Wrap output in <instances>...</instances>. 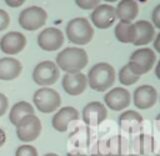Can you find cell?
Listing matches in <instances>:
<instances>
[{"label":"cell","mask_w":160,"mask_h":156,"mask_svg":"<svg viewBox=\"0 0 160 156\" xmlns=\"http://www.w3.org/2000/svg\"><path fill=\"white\" fill-rule=\"evenodd\" d=\"M55 64L65 72H79L88 65V54L81 47H66L58 54Z\"/></svg>","instance_id":"cell-1"},{"label":"cell","mask_w":160,"mask_h":156,"mask_svg":"<svg viewBox=\"0 0 160 156\" xmlns=\"http://www.w3.org/2000/svg\"><path fill=\"white\" fill-rule=\"evenodd\" d=\"M88 85L99 92L106 91L115 81V70L108 62L95 64L86 75Z\"/></svg>","instance_id":"cell-2"},{"label":"cell","mask_w":160,"mask_h":156,"mask_svg":"<svg viewBox=\"0 0 160 156\" xmlns=\"http://www.w3.org/2000/svg\"><path fill=\"white\" fill-rule=\"evenodd\" d=\"M66 36L69 41L75 45H86L94 36V29L88 19L75 17L66 25Z\"/></svg>","instance_id":"cell-3"},{"label":"cell","mask_w":160,"mask_h":156,"mask_svg":"<svg viewBox=\"0 0 160 156\" xmlns=\"http://www.w3.org/2000/svg\"><path fill=\"white\" fill-rule=\"evenodd\" d=\"M35 107L42 114H51L60 107L61 97L59 92L51 87H41L32 96Z\"/></svg>","instance_id":"cell-4"},{"label":"cell","mask_w":160,"mask_h":156,"mask_svg":"<svg viewBox=\"0 0 160 156\" xmlns=\"http://www.w3.org/2000/svg\"><path fill=\"white\" fill-rule=\"evenodd\" d=\"M156 60L154 51L149 47H141L135 50L129 60V69L138 76H141L151 70Z\"/></svg>","instance_id":"cell-5"},{"label":"cell","mask_w":160,"mask_h":156,"mask_svg":"<svg viewBox=\"0 0 160 156\" xmlns=\"http://www.w3.org/2000/svg\"><path fill=\"white\" fill-rule=\"evenodd\" d=\"M41 130H42V126H41L40 119L35 114L28 115L24 119H21L16 125V137L21 142L29 144L35 141L39 137V135L41 134Z\"/></svg>","instance_id":"cell-6"},{"label":"cell","mask_w":160,"mask_h":156,"mask_svg":"<svg viewBox=\"0 0 160 156\" xmlns=\"http://www.w3.org/2000/svg\"><path fill=\"white\" fill-rule=\"evenodd\" d=\"M59 76H60L59 67L56 66L55 62H52L50 60L39 62L35 66L34 71H32L34 82L36 85H40V86H44V87L54 85L58 81Z\"/></svg>","instance_id":"cell-7"},{"label":"cell","mask_w":160,"mask_h":156,"mask_svg":"<svg viewBox=\"0 0 160 156\" xmlns=\"http://www.w3.org/2000/svg\"><path fill=\"white\" fill-rule=\"evenodd\" d=\"M48 19L46 11L40 6H29L19 15V24L28 31H34L45 25Z\"/></svg>","instance_id":"cell-8"},{"label":"cell","mask_w":160,"mask_h":156,"mask_svg":"<svg viewBox=\"0 0 160 156\" xmlns=\"http://www.w3.org/2000/svg\"><path fill=\"white\" fill-rule=\"evenodd\" d=\"M64 44V34L58 27H46L38 35V45L45 51H56Z\"/></svg>","instance_id":"cell-9"},{"label":"cell","mask_w":160,"mask_h":156,"mask_svg":"<svg viewBox=\"0 0 160 156\" xmlns=\"http://www.w3.org/2000/svg\"><path fill=\"white\" fill-rule=\"evenodd\" d=\"M62 89L70 96H78L82 94L88 86L86 75L81 71L79 72H66L61 80Z\"/></svg>","instance_id":"cell-10"},{"label":"cell","mask_w":160,"mask_h":156,"mask_svg":"<svg viewBox=\"0 0 160 156\" xmlns=\"http://www.w3.org/2000/svg\"><path fill=\"white\" fill-rule=\"evenodd\" d=\"M116 20L115 7L110 4H100L91 12V22L99 29L110 27Z\"/></svg>","instance_id":"cell-11"},{"label":"cell","mask_w":160,"mask_h":156,"mask_svg":"<svg viewBox=\"0 0 160 156\" xmlns=\"http://www.w3.org/2000/svg\"><path fill=\"white\" fill-rule=\"evenodd\" d=\"M81 116H82V121L88 126H98L106 119L108 110L104 104L99 101H91L88 105H85Z\"/></svg>","instance_id":"cell-12"},{"label":"cell","mask_w":160,"mask_h":156,"mask_svg":"<svg viewBox=\"0 0 160 156\" xmlns=\"http://www.w3.org/2000/svg\"><path fill=\"white\" fill-rule=\"evenodd\" d=\"M26 45V37L19 31H10L0 39V49L4 54L16 55L24 50Z\"/></svg>","instance_id":"cell-13"},{"label":"cell","mask_w":160,"mask_h":156,"mask_svg":"<svg viewBox=\"0 0 160 156\" xmlns=\"http://www.w3.org/2000/svg\"><path fill=\"white\" fill-rule=\"evenodd\" d=\"M104 101L106 106L112 111L124 110L130 105L131 96L130 92L124 87H114L104 96Z\"/></svg>","instance_id":"cell-14"},{"label":"cell","mask_w":160,"mask_h":156,"mask_svg":"<svg viewBox=\"0 0 160 156\" xmlns=\"http://www.w3.org/2000/svg\"><path fill=\"white\" fill-rule=\"evenodd\" d=\"M79 111L72 106H65L56 111L51 119V125L58 132H66L70 122L79 120Z\"/></svg>","instance_id":"cell-15"},{"label":"cell","mask_w":160,"mask_h":156,"mask_svg":"<svg viewBox=\"0 0 160 156\" xmlns=\"http://www.w3.org/2000/svg\"><path fill=\"white\" fill-rule=\"evenodd\" d=\"M132 100H134V105L138 109L146 110L155 105L158 100V92L155 87L151 85H141L135 89Z\"/></svg>","instance_id":"cell-16"},{"label":"cell","mask_w":160,"mask_h":156,"mask_svg":"<svg viewBox=\"0 0 160 156\" xmlns=\"http://www.w3.org/2000/svg\"><path fill=\"white\" fill-rule=\"evenodd\" d=\"M22 70L21 62L11 56H6L0 59V80L10 81L16 79Z\"/></svg>","instance_id":"cell-17"},{"label":"cell","mask_w":160,"mask_h":156,"mask_svg":"<svg viewBox=\"0 0 160 156\" xmlns=\"http://www.w3.org/2000/svg\"><path fill=\"white\" fill-rule=\"evenodd\" d=\"M134 25H135V30H136V37L134 41L135 46L146 45L154 39L155 29H154L152 24H150L146 20H139Z\"/></svg>","instance_id":"cell-18"},{"label":"cell","mask_w":160,"mask_h":156,"mask_svg":"<svg viewBox=\"0 0 160 156\" xmlns=\"http://www.w3.org/2000/svg\"><path fill=\"white\" fill-rule=\"evenodd\" d=\"M115 12L120 21H132L139 14V5L135 0H120Z\"/></svg>","instance_id":"cell-19"},{"label":"cell","mask_w":160,"mask_h":156,"mask_svg":"<svg viewBox=\"0 0 160 156\" xmlns=\"http://www.w3.org/2000/svg\"><path fill=\"white\" fill-rule=\"evenodd\" d=\"M142 124V116L134 110H128L119 116V126L122 131L134 132Z\"/></svg>","instance_id":"cell-20"},{"label":"cell","mask_w":160,"mask_h":156,"mask_svg":"<svg viewBox=\"0 0 160 156\" xmlns=\"http://www.w3.org/2000/svg\"><path fill=\"white\" fill-rule=\"evenodd\" d=\"M115 36L122 44H134L136 37L135 25L131 21H119L115 26Z\"/></svg>","instance_id":"cell-21"},{"label":"cell","mask_w":160,"mask_h":156,"mask_svg":"<svg viewBox=\"0 0 160 156\" xmlns=\"http://www.w3.org/2000/svg\"><path fill=\"white\" fill-rule=\"evenodd\" d=\"M32 114H34V106L31 104H29L28 101H19L11 106L9 111V120L14 126H16L21 119Z\"/></svg>","instance_id":"cell-22"},{"label":"cell","mask_w":160,"mask_h":156,"mask_svg":"<svg viewBox=\"0 0 160 156\" xmlns=\"http://www.w3.org/2000/svg\"><path fill=\"white\" fill-rule=\"evenodd\" d=\"M152 139L149 135H140L135 141H134V149L136 155H148L149 152L152 151Z\"/></svg>","instance_id":"cell-23"},{"label":"cell","mask_w":160,"mask_h":156,"mask_svg":"<svg viewBox=\"0 0 160 156\" xmlns=\"http://www.w3.org/2000/svg\"><path fill=\"white\" fill-rule=\"evenodd\" d=\"M139 79H140V76L135 75V74L129 69L128 64L124 65V66L120 69V71H119V81H120V84H122V85H125V86L134 85Z\"/></svg>","instance_id":"cell-24"},{"label":"cell","mask_w":160,"mask_h":156,"mask_svg":"<svg viewBox=\"0 0 160 156\" xmlns=\"http://www.w3.org/2000/svg\"><path fill=\"white\" fill-rule=\"evenodd\" d=\"M15 156H39V154H38V150L35 146H32L30 144H24L16 149Z\"/></svg>","instance_id":"cell-25"},{"label":"cell","mask_w":160,"mask_h":156,"mask_svg":"<svg viewBox=\"0 0 160 156\" xmlns=\"http://www.w3.org/2000/svg\"><path fill=\"white\" fill-rule=\"evenodd\" d=\"M101 0H75V4L84 10H90V9H95L98 5H100Z\"/></svg>","instance_id":"cell-26"},{"label":"cell","mask_w":160,"mask_h":156,"mask_svg":"<svg viewBox=\"0 0 160 156\" xmlns=\"http://www.w3.org/2000/svg\"><path fill=\"white\" fill-rule=\"evenodd\" d=\"M9 24H10L9 14H8L5 10L0 9V31L5 30V29L9 26Z\"/></svg>","instance_id":"cell-27"},{"label":"cell","mask_w":160,"mask_h":156,"mask_svg":"<svg viewBox=\"0 0 160 156\" xmlns=\"http://www.w3.org/2000/svg\"><path fill=\"white\" fill-rule=\"evenodd\" d=\"M8 109H9V100L5 96V94L0 92V117L6 114Z\"/></svg>","instance_id":"cell-28"},{"label":"cell","mask_w":160,"mask_h":156,"mask_svg":"<svg viewBox=\"0 0 160 156\" xmlns=\"http://www.w3.org/2000/svg\"><path fill=\"white\" fill-rule=\"evenodd\" d=\"M151 19H152V24H154V26L158 27V29H160V4L152 10Z\"/></svg>","instance_id":"cell-29"},{"label":"cell","mask_w":160,"mask_h":156,"mask_svg":"<svg viewBox=\"0 0 160 156\" xmlns=\"http://www.w3.org/2000/svg\"><path fill=\"white\" fill-rule=\"evenodd\" d=\"M4 1L10 7H19L25 2V0H4Z\"/></svg>","instance_id":"cell-30"},{"label":"cell","mask_w":160,"mask_h":156,"mask_svg":"<svg viewBox=\"0 0 160 156\" xmlns=\"http://www.w3.org/2000/svg\"><path fill=\"white\" fill-rule=\"evenodd\" d=\"M6 142V134L2 129H0V147H2Z\"/></svg>","instance_id":"cell-31"},{"label":"cell","mask_w":160,"mask_h":156,"mask_svg":"<svg viewBox=\"0 0 160 156\" xmlns=\"http://www.w3.org/2000/svg\"><path fill=\"white\" fill-rule=\"evenodd\" d=\"M154 49L160 54V34H158L154 40Z\"/></svg>","instance_id":"cell-32"},{"label":"cell","mask_w":160,"mask_h":156,"mask_svg":"<svg viewBox=\"0 0 160 156\" xmlns=\"http://www.w3.org/2000/svg\"><path fill=\"white\" fill-rule=\"evenodd\" d=\"M91 156H111V155H109V154H104V152H101V151L94 149L92 152H91Z\"/></svg>","instance_id":"cell-33"},{"label":"cell","mask_w":160,"mask_h":156,"mask_svg":"<svg viewBox=\"0 0 160 156\" xmlns=\"http://www.w3.org/2000/svg\"><path fill=\"white\" fill-rule=\"evenodd\" d=\"M155 75H156V77L160 80V61L156 64V67H155Z\"/></svg>","instance_id":"cell-34"},{"label":"cell","mask_w":160,"mask_h":156,"mask_svg":"<svg viewBox=\"0 0 160 156\" xmlns=\"http://www.w3.org/2000/svg\"><path fill=\"white\" fill-rule=\"evenodd\" d=\"M66 156H88V155L82 152H68Z\"/></svg>","instance_id":"cell-35"},{"label":"cell","mask_w":160,"mask_h":156,"mask_svg":"<svg viewBox=\"0 0 160 156\" xmlns=\"http://www.w3.org/2000/svg\"><path fill=\"white\" fill-rule=\"evenodd\" d=\"M155 120H156V122H158V126H159V130H160V114H159V115H156Z\"/></svg>","instance_id":"cell-36"},{"label":"cell","mask_w":160,"mask_h":156,"mask_svg":"<svg viewBox=\"0 0 160 156\" xmlns=\"http://www.w3.org/2000/svg\"><path fill=\"white\" fill-rule=\"evenodd\" d=\"M44 156H59L58 154H54V152H48V154H45Z\"/></svg>","instance_id":"cell-37"},{"label":"cell","mask_w":160,"mask_h":156,"mask_svg":"<svg viewBox=\"0 0 160 156\" xmlns=\"http://www.w3.org/2000/svg\"><path fill=\"white\" fill-rule=\"evenodd\" d=\"M104 1H106V2H115V1H118V0H104Z\"/></svg>","instance_id":"cell-38"},{"label":"cell","mask_w":160,"mask_h":156,"mask_svg":"<svg viewBox=\"0 0 160 156\" xmlns=\"http://www.w3.org/2000/svg\"><path fill=\"white\" fill-rule=\"evenodd\" d=\"M126 156H140V155H136V154H130V155H126Z\"/></svg>","instance_id":"cell-39"},{"label":"cell","mask_w":160,"mask_h":156,"mask_svg":"<svg viewBox=\"0 0 160 156\" xmlns=\"http://www.w3.org/2000/svg\"><path fill=\"white\" fill-rule=\"evenodd\" d=\"M156 156H160V150H159V152L156 154Z\"/></svg>","instance_id":"cell-40"}]
</instances>
